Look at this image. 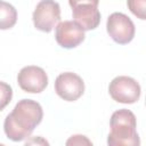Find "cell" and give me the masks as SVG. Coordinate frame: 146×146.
<instances>
[{
  "label": "cell",
  "mask_w": 146,
  "mask_h": 146,
  "mask_svg": "<svg viewBox=\"0 0 146 146\" xmlns=\"http://www.w3.org/2000/svg\"><path fill=\"white\" fill-rule=\"evenodd\" d=\"M41 105L32 99L19 100L3 122L6 136L13 141H22L31 136L34 128L42 121Z\"/></svg>",
  "instance_id": "cell-1"
},
{
  "label": "cell",
  "mask_w": 146,
  "mask_h": 146,
  "mask_svg": "<svg viewBox=\"0 0 146 146\" xmlns=\"http://www.w3.org/2000/svg\"><path fill=\"white\" fill-rule=\"evenodd\" d=\"M111 132L107 137L110 146H138L140 144L137 133L136 116L125 108L115 111L110 121Z\"/></svg>",
  "instance_id": "cell-2"
},
{
  "label": "cell",
  "mask_w": 146,
  "mask_h": 146,
  "mask_svg": "<svg viewBox=\"0 0 146 146\" xmlns=\"http://www.w3.org/2000/svg\"><path fill=\"white\" fill-rule=\"evenodd\" d=\"M140 91L139 83L133 78L127 75L114 78L108 86L110 96L115 102L122 104H133L138 102Z\"/></svg>",
  "instance_id": "cell-3"
},
{
  "label": "cell",
  "mask_w": 146,
  "mask_h": 146,
  "mask_svg": "<svg viewBox=\"0 0 146 146\" xmlns=\"http://www.w3.org/2000/svg\"><path fill=\"white\" fill-rule=\"evenodd\" d=\"M35 29L42 32H50L60 19V7L55 0H41L32 15Z\"/></svg>",
  "instance_id": "cell-4"
},
{
  "label": "cell",
  "mask_w": 146,
  "mask_h": 146,
  "mask_svg": "<svg viewBox=\"0 0 146 146\" xmlns=\"http://www.w3.org/2000/svg\"><path fill=\"white\" fill-rule=\"evenodd\" d=\"M106 30L110 36L119 44H127L135 36L133 22L122 13H113L106 22Z\"/></svg>",
  "instance_id": "cell-5"
},
{
  "label": "cell",
  "mask_w": 146,
  "mask_h": 146,
  "mask_svg": "<svg viewBox=\"0 0 146 146\" xmlns=\"http://www.w3.org/2000/svg\"><path fill=\"white\" fill-rule=\"evenodd\" d=\"M55 91L62 99L66 102H74L83 95L84 82L78 74L73 72H65L56 78Z\"/></svg>",
  "instance_id": "cell-6"
},
{
  "label": "cell",
  "mask_w": 146,
  "mask_h": 146,
  "mask_svg": "<svg viewBox=\"0 0 146 146\" xmlns=\"http://www.w3.org/2000/svg\"><path fill=\"white\" fill-rule=\"evenodd\" d=\"M17 82L21 89L25 92L39 94L48 86V76L43 68L35 65H30L19 71Z\"/></svg>",
  "instance_id": "cell-7"
},
{
  "label": "cell",
  "mask_w": 146,
  "mask_h": 146,
  "mask_svg": "<svg viewBox=\"0 0 146 146\" xmlns=\"http://www.w3.org/2000/svg\"><path fill=\"white\" fill-rule=\"evenodd\" d=\"M84 31L74 21H63L55 27V39L57 43L66 49L78 47L84 40Z\"/></svg>",
  "instance_id": "cell-8"
},
{
  "label": "cell",
  "mask_w": 146,
  "mask_h": 146,
  "mask_svg": "<svg viewBox=\"0 0 146 146\" xmlns=\"http://www.w3.org/2000/svg\"><path fill=\"white\" fill-rule=\"evenodd\" d=\"M73 19L79 24L83 31L95 30L100 23V13L97 6L84 3L72 8Z\"/></svg>",
  "instance_id": "cell-9"
},
{
  "label": "cell",
  "mask_w": 146,
  "mask_h": 146,
  "mask_svg": "<svg viewBox=\"0 0 146 146\" xmlns=\"http://www.w3.org/2000/svg\"><path fill=\"white\" fill-rule=\"evenodd\" d=\"M17 22V10L13 5L0 0V30L11 29Z\"/></svg>",
  "instance_id": "cell-10"
},
{
  "label": "cell",
  "mask_w": 146,
  "mask_h": 146,
  "mask_svg": "<svg viewBox=\"0 0 146 146\" xmlns=\"http://www.w3.org/2000/svg\"><path fill=\"white\" fill-rule=\"evenodd\" d=\"M129 10L140 19L146 18V0H127Z\"/></svg>",
  "instance_id": "cell-11"
},
{
  "label": "cell",
  "mask_w": 146,
  "mask_h": 146,
  "mask_svg": "<svg viewBox=\"0 0 146 146\" xmlns=\"http://www.w3.org/2000/svg\"><path fill=\"white\" fill-rule=\"evenodd\" d=\"M11 98H13L11 87L6 82L0 81V111H2L10 103Z\"/></svg>",
  "instance_id": "cell-12"
},
{
  "label": "cell",
  "mask_w": 146,
  "mask_h": 146,
  "mask_svg": "<svg viewBox=\"0 0 146 146\" xmlns=\"http://www.w3.org/2000/svg\"><path fill=\"white\" fill-rule=\"evenodd\" d=\"M66 145H91V141L82 135H74L67 141Z\"/></svg>",
  "instance_id": "cell-13"
},
{
  "label": "cell",
  "mask_w": 146,
  "mask_h": 146,
  "mask_svg": "<svg viewBox=\"0 0 146 146\" xmlns=\"http://www.w3.org/2000/svg\"><path fill=\"white\" fill-rule=\"evenodd\" d=\"M68 3L71 6V8L75 7V6H79V5H84V3H90V5H94V6L98 7L99 0H68Z\"/></svg>",
  "instance_id": "cell-14"
}]
</instances>
